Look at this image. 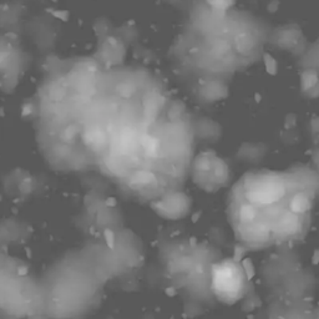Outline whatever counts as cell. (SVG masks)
<instances>
[{
    "label": "cell",
    "mask_w": 319,
    "mask_h": 319,
    "mask_svg": "<svg viewBox=\"0 0 319 319\" xmlns=\"http://www.w3.org/2000/svg\"><path fill=\"white\" fill-rule=\"evenodd\" d=\"M197 167L199 168V170H205V171H207V170H210V162H208V160H199V161L197 162Z\"/></svg>",
    "instance_id": "9"
},
{
    "label": "cell",
    "mask_w": 319,
    "mask_h": 319,
    "mask_svg": "<svg viewBox=\"0 0 319 319\" xmlns=\"http://www.w3.org/2000/svg\"><path fill=\"white\" fill-rule=\"evenodd\" d=\"M105 239H106V243L107 246L112 249L114 248V241H115V237H114V233L111 231H105Z\"/></svg>",
    "instance_id": "8"
},
{
    "label": "cell",
    "mask_w": 319,
    "mask_h": 319,
    "mask_svg": "<svg viewBox=\"0 0 319 319\" xmlns=\"http://www.w3.org/2000/svg\"><path fill=\"white\" fill-rule=\"evenodd\" d=\"M166 294H167V297L172 298V297H175L176 292H175V289H173V288H167V289H166Z\"/></svg>",
    "instance_id": "12"
},
{
    "label": "cell",
    "mask_w": 319,
    "mask_h": 319,
    "mask_svg": "<svg viewBox=\"0 0 319 319\" xmlns=\"http://www.w3.org/2000/svg\"><path fill=\"white\" fill-rule=\"evenodd\" d=\"M199 216H201V213H199V212L196 213V214H193V216H192V221H193V222H197L198 218H199Z\"/></svg>",
    "instance_id": "14"
},
{
    "label": "cell",
    "mask_w": 319,
    "mask_h": 319,
    "mask_svg": "<svg viewBox=\"0 0 319 319\" xmlns=\"http://www.w3.org/2000/svg\"><path fill=\"white\" fill-rule=\"evenodd\" d=\"M243 253H244V251L243 249H241L239 247L236 249V254H234V259L236 261H239L241 258H242V255H243Z\"/></svg>",
    "instance_id": "11"
},
{
    "label": "cell",
    "mask_w": 319,
    "mask_h": 319,
    "mask_svg": "<svg viewBox=\"0 0 319 319\" xmlns=\"http://www.w3.org/2000/svg\"><path fill=\"white\" fill-rule=\"evenodd\" d=\"M290 208H292L294 212H302V211H304L306 208H308V201H307V198L304 197L303 195H297L293 198L292 203H290Z\"/></svg>",
    "instance_id": "2"
},
{
    "label": "cell",
    "mask_w": 319,
    "mask_h": 319,
    "mask_svg": "<svg viewBox=\"0 0 319 319\" xmlns=\"http://www.w3.org/2000/svg\"><path fill=\"white\" fill-rule=\"evenodd\" d=\"M303 82H306V87H313L318 82V78L314 72H308L303 76Z\"/></svg>",
    "instance_id": "4"
},
{
    "label": "cell",
    "mask_w": 319,
    "mask_h": 319,
    "mask_svg": "<svg viewBox=\"0 0 319 319\" xmlns=\"http://www.w3.org/2000/svg\"><path fill=\"white\" fill-rule=\"evenodd\" d=\"M242 264H243V268H244L246 273H247L248 279H252L253 277H254V267H253V264H252V262L249 261V259H244Z\"/></svg>",
    "instance_id": "6"
},
{
    "label": "cell",
    "mask_w": 319,
    "mask_h": 319,
    "mask_svg": "<svg viewBox=\"0 0 319 319\" xmlns=\"http://www.w3.org/2000/svg\"><path fill=\"white\" fill-rule=\"evenodd\" d=\"M142 146L146 148V152L148 156H155L157 152V147H158V141L156 138H152L150 136H143L141 140Z\"/></svg>",
    "instance_id": "1"
},
{
    "label": "cell",
    "mask_w": 319,
    "mask_h": 319,
    "mask_svg": "<svg viewBox=\"0 0 319 319\" xmlns=\"http://www.w3.org/2000/svg\"><path fill=\"white\" fill-rule=\"evenodd\" d=\"M155 179V176L152 175L151 172H145V171H142V172H138L137 175H136V177H135V183H150V182H152Z\"/></svg>",
    "instance_id": "3"
},
{
    "label": "cell",
    "mask_w": 319,
    "mask_h": 319,
    "mask_svg": "<svg viewBox=\"0 0 319 319\" xmlns=\"http://www.w3.org/2000/svg\"><path fill=\"white\" fill-rule=\"evenodd\" d=\"M255 99H257V101L259 102V101H261V95H258V94H255Z\"/></svg>",
    "instance_id": "15"
},
{
    "label": "cell",
    "mask_w": 319,
    "mask_h": 319,
    "mask_svg": "<svg viewBox=\"0 0 319 319\" xmlns=\"http://www.w3.org/2000/svg\"><path fill=\"white\" fill-rule=\"evenodd\" d=\"M313 262L315 263V264H317V263H319V251L314 253V255H313Z\"/></svg>",
    "instance_id": "13"
},
{
    "label": "cell",
    "mask_w": 319,
    "mask_h": 319,
    "mask_svg": "<svg viewBox=\"0 0 319 319\" xmlns=\"http://www.w3.org/2000/svg\"><path fill=\"white\" fill-rule=\"evenodd\" d=\"M264 62H266V67H267V71L270 74V75H274L275 71H277V65H275V61L269 56L268 54L264 55Z\"/></svg>",
    "instance_id": "5"
},
{
    "label": "cell",
    "mask_w": 319,
    "mask_h": 319,
    "mask_svg": "<svg viewBox=\"0 0 319 319\" xmlns=\"http://www.w3.org/2000/svg\"><path fill=\"white\" fill-rule=\"evenodd\" d=\"M216 175H217V176H219V177L224 175V166L222 165L221 162L218 163V166L216 167Z\"/></svg>",
    "instance_id": "10"
},
{
    "label": "cell",
    "mask_w": 319,
    "mask_h": 319,
    "mask_svg": "<svg viewBox=\"0 0 319 319\" xmlns=\"http://www.w3.org/2000/svg\"><path fill=\"white\" fill-rule=\"evenodd\" d=\"M254 217V211L251 207H244L241 210V218L243 221H251Z\"/></svg>",
    "instance_id": "7"
}]
</instances>
